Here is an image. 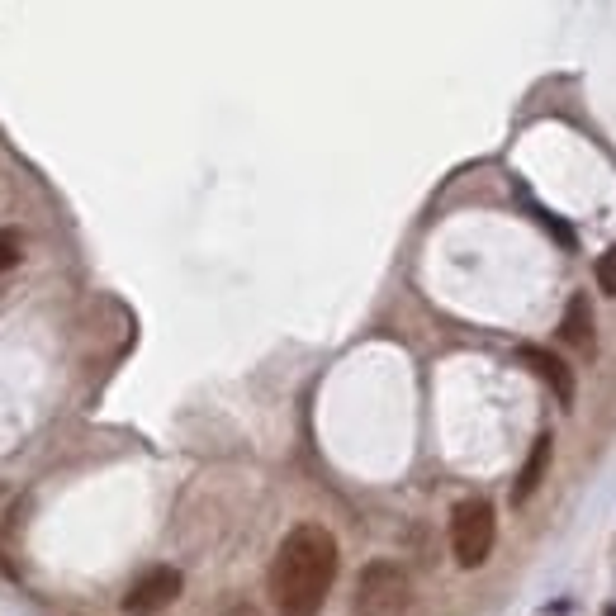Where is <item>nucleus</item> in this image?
Instances as JSON below:
<instances>
[{
  "label": "nucleus",
  "mask_w": 616,
  "mask_h": 616,
  "mask_svg": "<svg viewBox=\"0 0 616 616\" xmlns=\"http://www.w3.org/2000/svg\"><path fill=\"white\" fill-rule=\"evenodd\" d=\"M337 579V541L327 526H294L271 564V598L280 616H318Z\"/></svg>",
  "instance_id": "1"
},
{
  "label": "nucleus",
  "mask_w": 616,
  "mask_h": 616,
  "mask_svg": "<svg viewBox=\"0 0 616 616\" xmlns=\"http://www.w3.org/2000/svg\"><path fill=\"white\" fill-rule=\"evenodd\" d=\"M408 607H413V583L399 564H365L356 579V616H403Z\"/></svg>",
  "instance_id": "2"
},
{
  "label": "nucleus",
  "mask_w": 616,
  "mask_h": 616,
  "mask_svg": "<svg viewBox=\"0 0 616 616\" xmlns=\"http://www.w3.org/2000/svg\"><path fill=\"white\" fill-rule=\"evenodd\" d=\"M493 541H498V522H493V508L489 503H460L451 517V550L455 560L465 564V569H479V564L493 555Z\"/></svg>",
  "instance_id": "3"
},
{
  "label": "nucleus",
  "mask_w": 616,
  "mask_h": 616,
  "mask_svg": "<svg viewBox=\"0 0 616 616\" xmlns=\"http://www.w3.org/2000/svg\"><path fill=\"white\" fill-rule=\"evenodd\" d=\"M181 588H185V579H181V569H147L143 579L133 583L124 593V612L128 616H157V612H166L171 602L181 598Z\"/></svg>",
  "instance_id": "4"
},
{
  "label": "nucleus",
  "mask_w": 616,
  "mask_h": 616,
  "mask_svg": "<svg viewBox=\"0 0 616 616\" xmlns=\"http://www.w3.org/2000/svg\"><path fill=\"white\" fill-rule=\"evenodd\" d=\"M560 337L574 346V351H583V356L593 351V304H588V294H574V299H569Z\"/></svg>",
  "instance_id": "5"
},
{
  "label": "nucleus",
  "mask_w": 616,
  "mask_h": 616,
  "mask_svg": "<svg viewBox=\"0 0 616 616\" xmlns=\"http://www.w3.org/2000/svg\"><path fill=\"white\" fill-rule=\"evenodd\" d=\"M545 465H550V436H536V446H531V455H526L522 474H517V484H512V503H517V508H522L526 498L541 489Z\"/></svg>",
  "instance_id": "6"
},
{
  "label": "nucleus",
  "mask_w": 616,
  "mask_h": 616,
  "mask_svg": "<svg viewBox=\"0 0 616 616\" xmlns=\"http://www.w3.org/2000/svg\"><path fill=\"white\" fill-rule=\"evenodd\" d=\"M522 361H531V365H536V375H541V380L555 384L560 403H574V375H569V370H564V365L555 361L550 351H541V346H522Z\"/></svg>",
  "instance_id": "7"
},
{
  "label": "nucleus",
  "mask_w": 616,
  "mask_h": 616,
  "mask_svg": "<svg viewBox=\"0 0 616 616\" xmlns=\"http://www.w3.org/2000/svg\"><path fill=\"white\" fill-rule=\"evenodd\" d=\"M598 285L607 294H616V247H607V252L598 256Z\"/></svg>",
  "instance_id": "8"
},
{
  "label": "nucleus",
  "mask_w": 616,
  "mask_h": 616,
  "mask_svg": "<svg viewBox=\"0 0 616 616\" xmlns=\"http://www.w3.org/2000/svg\"><path fill=\"white\" fill-rule=\"evenodd\" d=\"M15 261H19V237L15 233H0V275L10 271Z\"/></svg>",
  "instance_id": "9"
},
{
  "label": "nucleus",
  "mask_w": 616,
  "mask_h": 616,
  "mask_svg": "<svg viewBox=\"0 0 616 616\" xmlns=\"http://www.w3.org/2000/svg\"><path fill=\"white\" fill-rule=\"evenodd\" d=\"M602 616H616V607H607V612H602Z\"/></svg>",
  "instance_id": "10"
}]
</instances>
